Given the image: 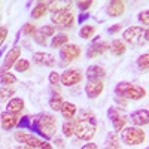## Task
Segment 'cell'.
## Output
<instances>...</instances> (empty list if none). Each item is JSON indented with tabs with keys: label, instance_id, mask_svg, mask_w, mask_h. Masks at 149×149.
Returning a JSON list of instances; mask_svg holds the SVG:
<instances>
[{
	"label": "cell",
	"instance_id": "obj_1",
	"mask_svg": "<svg viewBox=\"0 0 149 149\" xmlns=\"http://www.w3.org/2000/svg\"><path fill=\"white\" fill-rule=\"evenodd\" d=\"M97 131V119L91 110H81L74 121V134L81 140H91Z\"/></svg>",
	"mask_w": 149,
	"mask_h": 149
},
{
	"label": "cell",
	"instance_id": "obj_2",
	"mask_svg": "<svg viewBox=\"0 0 149 149\" xmlns=\"http://www.w3.org/2000/svg\"><path fill=\"white\" fill-rule=\"evenodd\" d=\"M30 128L48 142L55 133V116L48 113H39L37 116H34L33 122L30 124Z\"/></svg>",
	"mask_w": 149,
	"mask_h": 149
},
{
	"label": "cell",
	"instance_id": "obj_3",
	"mask_svg": "<svg viewBox=\"0 0 149 149\" xmlns=\"http://www.w3.org/2000/svg\"><path fill=\"white\" fill-rule=\"evenodd\" d=\"M116 97L125 98V100H142L146 95V90L140 85L130 84V82H119L115 86Z\"/></svg>",
	"mask_w": 149,
	"mask_h": 149
},
{
	"label": "cell",
	"instance_id": "obj_4",
	"mask_svg": "<svg viewBox=\"0 0 149 149\" xmlns=\"http://www.w3.org/2000/svg\"><path fill=\"white\" fill-rule=\"evenodd\" d=\"M148 36H149L148 29L137 27V26H131V27H128L125 31H124V34H122L124 40L128 42V43L133 45V46L146 43V42H148Z\"/></svg>",
	"mask_w": 149,
	"mask_h": 149
},
{
	"label": "cell",
	"instance_id": "obj_5",
	"mask_svg": "<svg viewBox=\"0 0 149 149\" xmlns=\"http://www.w3.org/2000/svg\"><path fill=\"white\" fill-rule=\"evenodd\" d=\"M121 140L128 146H136L146 140V134L139 127H127L121 130Z\"/></svg>",
	"mask_w": 149,
	"mask_h": 149
},
{
	"label": "cell",
	"instance_id": "obj_6",
	"mask_svg": "<svg viewBox=\"0 0 149 149\" xmlns=\"http://www.w3.org/2000/svg\"><path fill=\"white\" fill-rule=\"evenodd\" d=\"M73 14H72V10L70 8H63V9H58L55 12H52V15H51V21L54 26L60 27V29H70L73 26Z\"/></svg>",
	"mask_w": 149,
	"mask_h": 149
},
{
	"label": "cell",
	"instance_id": "obj_7",
	"mask_svg": "<svg viewBox=\"0 0 149 149\" xmlns=\"http://www.w3.org/2000/svg\"><path fill=\"white\" fill-rule=\"evenodd\" d=\"M107 118L110 119L112 125H113L115 133L121 131L122 128H125L127 121H128V116L125 115V112L119 107H116V106H112V107L107 109Z\"/></svg>",
	"mask_w": 149,
	"mask_h": 149
},
{
	"label": "cell",
	"instance_id": "obj_8",
	"mask_svg": "<svg viewBox=\"0 0 149 149\" xmlns=\"http://www.w3.org/2000/svg\"><path fill=\"white\" fill-rule=\"evenodd\" d=\"M82 72L78 70V69H67L64 70L63 73H61V76H60V82L63 84L64 86H73V85H76L82 81Z\"/></svg>",
	"mask_w": 149,
	"mask_h": 149
},
{
	"label": "cell",
	"instance_id": "obj_9",
	"mask_svg": "<svg viewBox=\"0 0 149 149\" xmlns=\"http://www.w3.org/2000/svg\"><path fill=\"white\" fill-rule=\"evenodd\" d=\"M79 55H81V46L76 43H66L60 49V57L66 63H70V61L76 60Z\"/></svg>",
	"mask_w": 149,
	"mask_h": 149
},
{
	"label": "cell",
	"instance_id": "obj_10",
	"mask_svg": "<svg viewBox=\"0 0 149 149\" xmlns=\"http://www.w3.org/2000/svg\"><path fill=\"white\" fill-rule=\"evenodd\" d=\"M110 45L104 40H100V37H97V39L88 46V49H86V57L88 58H95L98 55H103L106 51H109Z\"/></svg>",
	"mask_w": 149,
	"mask_h": 149
},
{
	"label": "cell",
	"instance_id": "obj_11",
	"mask_svg": "<svg viewBox=\"0 0 149 149\" xmlns=\"http://www.w3.org/2000/svg\"><path fill=\"white\" fill-rule=\"evenodd\" d=\"M19 54H21V48L15 45V46L6 54V58H5L3 64H2V69H0V74H2V73H6L12 66H15V63H17L18 58H19Z\"/></svg>",
	"mask_w": 149,
	"mask_h": 149
},
{
	"label": "cell",
	"instance_id": "obj_12",
	"mask_svg": "<svg viewBox=\"0 0 149 149\" xmlns=\"http://www.w3.org/2000/svg\"><path fill=\"white\" fill-rule=\"evenodd\" d=\"M15 140L19 142V143H24L30 148H39L42 140L39 137H36L33 134H29V133H24V131H17L15 133Z\"/></svg>",
	"mask_w": 149,
	"mask_h": 149
},
{
	"label": "cell",
	"instance_id": "obj_13",
	"mask_svg": "<svg viewBox=\"0 0 149 149\" xmlns=\"http://www.w3.org/2000/svg\"><path fill=\"white\" fill-rule=\"evenodd\" d=\"M130 119L134 124V127H139L140 128L143 125H148V122H149V112H148V109L134 110L133 113L130 115Z\"/></svg>",
	"mask_w": 149,
	"mask_h": 149
},
{
	"label": "cell",
	"instance_id": "obj_14",
	"mask_svg": "<svg viewBox=\"0 0 149 149\" xmlns=\"http://www.w3.org/2000/svg\"><path fill=\"white\" fill-rule=\"evenodd\" d=\"M124 12H125V5L124 2H119V0H112V2H107L106 5V14L107 17H121Z\"/></svg>",
	"mask_w": 149,
	"mask_h": 149
},
{
	"label": "cell",
	"instance_id": "obj_15",
	"mask_svg": "<svg viewBox=\"0 0 149 149\" xmlns=\"http://www.w3.org/2000/svg\"><path fill=\"white\" fill-rule=\"evenodd\" d=\"M103 93V81H88L85 84V94L90 98H97Z\"/></svg>",
	"mask_w": 149,
	"mask_h": 149
},
{
	"label": "cell",
	"instance_id": "obj_16",
	"mask_svg": "<svg viewBox=\"0 0 149 149\" xmlns=\"http://www.w3.org/2000/svg\"><path fill=\"white\" fill-rule=\"evenodd\" d=\"M85 76L88 81H103L106 78V70L98 66V64H94V66H90L85 72Z\"/></svg>",
	"mask_w": 149,
	"mask_h": 149
},
{
	"label": "cell",
	"instance_id": "obj_17",
	"mask_svg": "<svg viewBox=\"0 0 149 149\" xmlns=\"http://www.w3.org/2000/svg\"><path fill=\"white\" fill-rule=\"evenodd\" d=\"M33 61L39 66H48V67L55 66V57L52 54H48V52H36V54H33Z\"/></svg>",
	"mask_w": 149,
	"mask_h": 149
},
{
	"label": "cell",
	"instance_id": "obj_18",
	"mask_svg": "<svg viewBox=\"0 0 149 149\" xmlns=\"http://www.w3.org/2000/svg\"><path fill=\"white\" fill-rule=\"evenodd\" d=\"M0 124H2L3 130H12L14 127H17V124H18L17 115L9 113V112H3V113L0 115Z\"/></svg>",
	"mask_w": 149,
	"mask_h": 149
},
{
	"label": "cell",
	"instance_id": "obj_19",
	"mask_svg": "<svg viewBox=\"0 0 149 149\" xmlns=\"http://www.w3.org/2000/svg\"><path fill=\"white\" fill-rule=\"evenodd\" d=\"M22 109H24V100L19 97H12L10 102H8V104H6V112L14 113V115L21 113Z\"/></svg>",
	"mask_w": 149,
	"mask_h": 149
},
{
	"label": "cell",
	"instance_id": "obj_20",
	"mask_svg": "<svg viewBox=\"0 0 149 149\" xmlns=\"http://www.w3.org/2000/svg\"><path fill=\"white\" fill-rule=\"evenodd\" d=\"M48 3L46 2H37L36 6L31 9V18L34 19H39V18H43L46 14H48Z\"/></svg>",
	"mask_w": 149,
	"mask_h": 149
},
{
	"label": "cell",
	"instance_id": "obj_21",
	"mask_svg": "<svg viewBox=\"0 0 149 149\" xmlns=\"http://www.w3.org/2000/svg\"><path fill=\"white\" fill-rule=\"evenodd\" d=\"M60 112H61V115H63L66 119H73L74 115L78 113V109H76V106H74L73 103L64 102L63 106H61V109H60Z\"/></svg>",
	"mask_w": 149,
	"mask_h": 149
},
{
	"label": "cell",
	"instance_id": "obj_22",
	"mask_svg": "<svg viewBox=\"0 0 149 149\" xmlns=\"http://www.w3.org/2000/svg\"><path fill=\"white\" fill-rule=\"evenodd\" d=\"M63 103L64 102H63V98H61V94L54 88L52 90V95H51V98H49V106H51V109L58 112L61 109V106H63Z\"/></svg>",
	"mask_w": 149,
	"mask_h": 149
},
{
	"label": "cell",
	"instance_id": "obj_23",
	"mask_svg": "<svg viewBox=\"0 0 149 149\" xmlns=\"http://www.w3.org/2000/svg\"><path fill=\"white\" fill-rule=\"evenodd\" d=\"M110 51L113 52L115 55H122L124 52L127 51V46H125V42L121 40V39H115V40H112L110 43Z\"/></svg>",
	"mask_w": 149,
	"mask_h": 149
},
{
	"label": "cell",
	"instance_id": "obj_24",
	"mask_svg": "<svg viewBox=\"0 0 149 149\" xmlns=\"http://www.w3.org/2000/svg\"><path fill=\"white\" fill-rule=\"evenodd\" d=\"M106 149H121L119 146V139L115 131L107 133V137H106Z\"/></svg>",
	"mask_w": 149,
	"mask_h": 149
},
{
	"label": "cell",
	"instance_id": "obj_25",
	"mask_svg": "<svg viewBox=\"0 0 149 149\" xmlns=\"http://www.w3.org/2000/svg\"><path fill=\"white\" fill-rule=\"evenodd\" d=\"M69 42V36L64 34V33H60L57 36L52 37V42H51V48L57 49V48H61V46H64L66 43Z\"/></svg>",
	"mask_w": 149,
	"mask_h": 149
},
{
	"label": "cell",
	"instance_id": "obj_26",
	"mask_svg": "<svg viewBox=\"0 0 149 149\" xmlns=\"http://www.w3.org/2000/svg\"><path fill=\"white\" fill-rule=\"evenodd\" d=\"M61 131L66 137H72L74 134V121L73 119H66L63 122V125H61Z\"/></svg>",
	"mask_w": 149,
	"mask_h": 149
},
{
	"label": "cell",
	"instance_id": "obj_27",
	"mask_svg": "<svg viewBox=\"0 0 149 149\" xmlns=\"http://www.w3.org/2000/svg\"><path fill=\"white\" fill-rule=\"evenodd\" d=\"M94 33H95V27L93 26H82L79 30V36L82 39H90V37L94 36Z\"/></svg>",
	"mask_w": 149,
	"mask_h": 149
},
{
	"label": "cell",
	"instance_id": "obj_28",
	"mask_svg": "<svg viewBox=\"0 0 149 149\" xmlns=\"http://www.w3.org/2000/svg\"><path fill=\"white\" fill-rule=\"evenodd\" d=\"M15 82H17V78L12 73L6 72V73L0 74V84H2V85L6 86V85H12V84H15Z\"/></svg>",
	"mask_w": 149,
	"mask_h": 149
},
{
	"label": "cell",
	"instance_id": "obj_29",
	"mask_svg": "<svg viewBox=\"0 0 149 149\" xmlns=\"http://www.w3.org/2000/svg\"><path fill=\"white\" fill-rule=\"evenodd\" d=\"M14 69L17 70V72H19V73H24V72H27L29 69H30V61L29 60H18L17 63H15V66H14Z\"/></svg>",
	"mask_w": 149,
	"mask_h": 149
},
{
	"label": "cell",
	"instance_id": "obj_30",
	"mask_svg": "<svg viewBox=\"0 0 149 149\" xmlns=\"http://www.w3.org/2000/svg\"><path fill=\"white\" fill-rule=\"evenodd\" d=\"M137 66L140 70H148L149 67V54H142L139 58H137Z\"/></svg>",
	"mask_w": 149,
	"mask_h": 149
},
{
	"label": "cell",
	"instance_id": "obj_31",
	"mask_svg": "<svg viewBox=\"0 0 149 149\" xmlns=\"http://www.w3.org/2000/svg\"><path fill=\"white\" fill-rule=\"evenodd\" d=\"M37 31H39V33L45 37V39H48V37L54 36V33H55V27H54V26H43V27H40Z\"/></svg>",
	"mask_w": 149,
	"mask_h": 149
},
{
	"label": "cell",
	"instance_id": "obj_32",
	"mask_svg": "<svg viewBox=\"0 0 149 149\" xmlns=\"http://www.w3.org/2000/svg\"><path fill=\"white\" fill-rule=\"evenodd\" d=\"M14 94H15V90L9 88V86H2V88H0V98H3V100L10 98Z\"/></svg>",
	"mask_w": 149,
	"mask_h": 149
},
{
	"label": "cell",
	"instance_id": "obj_33",
	"mask_svg": "<svg viewBox=\"0 0 149 149\" xmlns=\"http://www.w3.org/2000/svg\"><path fill=\"white\" fill-rule=\"evenodd\" d=\"M149 10L148 9H145V10H142L140 14H139V21L143 24L145 27H148V24H149Z\"/></svg>",
	"mask_w": 149,
	"mask_h": 149
},
{
	"label": "cell",
	"instance_id": "obj_34",
	"mask_svg": "<svg viewBox=\"0 0 149 149\" xmlns=\"http://www.w3.org/2000/svg\"><path fill=\"white\" fill-rule=\"evenodd\" d=\"M36 30H37V29L33 26L31 22H27V24H24V27H22V30H21V31H22L24 34H27V36H29V34H34V33H36Z\"/></svg>",
	"mask_w": 149,
	"mask_h": 149
},
{
	"label": "cell",
	"instance_id": "obj_35",
	"mask_svg": "<svg viewBox=\"0 0 149 149\" xmlns=\"http://www.w3.org/2000/svg\"><path fill=\"white\" fill-rule=\"evenodd\" d=\"M49 84H51L52 86L58 85L60 84V73H57V72H51V73H49Z\"/></svg>",
	"mask_w": 149,
	"mask_h": 149
},
{
	"label": "cell",
	"instance_id": "obj_36",
	"mask_svg": "<svg viewBox=\"0 0 149 149\" xmlns=\"http://www.w3.org/2000/svg\"><path fill=\"white\" fill-rule=\"evenodd\" d=\"M17 127H19V128H30V116H24L17 124Z\"/></svg>",
	"mask_w": 149,
	"mask_h": 149
},
{
	"label": "cell",
	"instance_id": "obj_37",
	"mask_svg": "<svg viewBox=\"0 0 149 149\" xmlns=\"http://www.w3.org/2000/svg\"><path fill=\"white\" fill-rule=\"evenodd\" d=\"M6 36H8V29L3 26V27H0V49H2L5 40H6Z\"/></svg>",
	"mask_w": 149,
	"mask_h": 149
},
{
	"label": "cell",
	"instance_id": "obj_38",
	"mask_svg": "<svg viewBox=\"0 0 149 149\" xmlns=\"http://www.w3.org/2000/svg\"><path fill=\"white\" fill-rule=\"evenodd\" d=\"M76 5H78V8L84 12V10H88V9H90V6L93 5V2H91V0H86V2H78Z\"/></svg>",
	"mask_w": 149,
	"mask_h": 149
},
{
	"label": "cell",
	"instance_id": "obj_39",
	"mask_svg": "<svg viewBox=\"0 0 149 149\" xmlns=\"http://www.w3.org/2000/svg\"><path fill=\"white\" fill-rule=\"evenodd\" d=\"M121 29H122V24L118 22V24H113V26H110V27L107 29V33H109V34H115V33H118Z\"/></svg>",
	"mask_w": 149,
	"mask_h": 149
},
{
	"label": "cell",
	"instance_id": "obj_40",
	"mask_svg": "<svg viewBox=\"0 0 149 149\" xmlns=\"http://www.w3.org/2000/svg\"><path fill=\"white\" fill-rule=\"evenodd\" d=\"M81 149H98V146H97L95 143H86V145H84Z\"/></svg>",
	"mask_w": 149,
	"mask_h": 149
},
{
	"label": "cell",
	"instance_id": "obj_41",
	"mask_svg": "<svg viewBox=\"0 0 149 149\" xmlns=\"http://www.w3.org/2000/svg\"><path fill=\"white\" fill-rule=\"evenodd\" d=\"M39 149H52V146H51V143H48V142H42Z\"/></svg>",
	"mask_w": 149,
	"mask_h": 149
},
{
	"label": "cell",
	"instance_id": "obj_42",
	"mask_svg": "<svg viewBox=\"0 0 149 149\" xmlns=\"http://www.w3.org/2000/svg\"><path fill=\"white\" fill-rule=\"evenodd\" d=\"M88 17H90L88 14H84V12H82V14H81V17H79V22L82 24V22H84L85 19H88Z\"/></svg>",
	"mask_w": 149,
	"mask_h": 149
},
{
	"label": "cell",
	"instance_id": "obj_43",
	"mask_svg": "<svg viewBox=\"0 0 149 149\" xmlns=\"http://www.w3.org/2000/svg\"><path fill=\"white\" fill-rule=\"evenodd\" d=\"M55 145L60 146V148H64V142L61 140V139H55Z\"/></svg>",
	"mask_w": 149,
	"mask_h": 149
},
{
	"label": "cell",
	"instance_id": "obj_44",
	"mask_svg": "<svg viewBox=\"0 0 149 149\" xmlns=\"http://www.w3.org/2000/svg\"><path fill=\"white\" fill-rule=\"evenodd\" d=\"M17 149H33V148H30V146H27V145H24V146H19V148H17Z\"/></svg>",
	"mask_w": 149,
	"mask_h": 149
},
{
	"label": "cell",
	"instance_id": "obj_45",
	"mask_svg": "<svg viewBox=\"0 0 149 149\" xmlns=\"http://www.w3.org/2000/svg\"><path fill=\"white\" fill-rule=\"evenodd\" d=\"M146 149H148V148H146Z\"/></svg>",
	"mask_w": 149,
	"mask_h": 149
}]
</instances>
